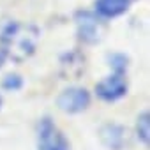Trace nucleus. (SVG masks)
<instances>
[{
    "label": "nucleus",
    "mask_w": 150,
    "mask_h": 150,
    "mask_svg": "<svg viewBox=\"0 0 150 150\" xmlns=\"http://www.w3.org/2000/svg\"><path fill=\"white\" fill-rule=\"evenodd\" d=\"M4 58H6V57L2 55V51H0V69H2V65H4Z\"/></svg>",
    "instance_id": "12"
},
{
    "label": "nucleus",
    "mask_w": 150,
    "mask_h": 150,
    "mask_svg": "<svg viewBox=\"0 0 150 150\" xmlns=\"http://www.w3.org/2000/svg\"><path fill=\"white\" fill-rule=\"evenodd\" d=\"M136 136L138 139L148 146L150 143V113L148 111H143L138 115V120H136Z\"/></svg>",
    "instance_id": "9"
},
{
    "label": "nucleus",
    "mask_w": 150,
    "mask_h": 150,
    "mask_svg": "<svg viewBox=\"0 0 150 150\" xmlns=\"http://www.w3.org/2000/svg\"><path fill=\"white\" fill-rule=\"evenodd\" d=\"M57 106L69 115L81 113L90 106V92L83 87H69L57 97Z\"/></svg>",
    "instance_id": "4"
},
{
    "label": "nucleus",
    "mask_w": 150,
    "mask_h": 150,
    "mask_svg": "<svg viewBox=\"0 0 150 150\" xmlns=\"http://www.w3.org/2000/svg\"><path fill=\"white\" fill-rule=\"evenodd\" d=\"M41 30L32 23L11 21L0 34V51L2 55L16 64L28 60L39 44Z\"/></svg>",
    "instance_id": "1"
},
{
    "label": "nucleus",
    "mask_w": 150,
    "mask_h": 150,
    "mask_svg": "<svg viewBox=\"0 0 150 150\" xmlns=\"http://www.w3.org/2000/svg\"><path fill=\"white\" fill-rule=\"evenodd\" d=\"M127 80H125V74H110L104 80H101L96 85V94L101 101L104 103H115L118 99H122L127 94Z\"/></svg>",
    "instance_id": "5"
},
{
    "label": "nucleus",
    "mask_w": 150,
    "mask_h": 150,
    "mask_svg": "<svg viewBox=\"0 0 150 150\" xmlns=\"http://www.w3.org/2000/svg\"><path fill=\"white\" fill-rule=\"evenodd\" d=\"M0 108H2V96H0Z\"/></svg>",
    "instance_id": "13"
},
{
    "label": "nucleus",
    "mask_w": 150,
    "mask_h": 150,
    "mask_svg": "<svg viewBox=\"0 0 150 150\" xmlns=\"http://www.w3.org/2000/svg\"><path fill=\"white\" fill-rule=\"evenodd\" d=\"M76 35L87 46H96L104 39L106 25L97 13L92 11H76L74 13Z\"/></svg>",
    "instance_id": "2"
},
{
    "label": "nucleus",
    "mask_w": 150,
    "mask_h": 150,
    "mask_svg": "<svg viewBox=\"0 0 150 150\" xmlns=\"http://www.w3.org/2000/svg\"><path fill=\"white\" fill-rule=\"evenodd\" d=\"M96 13L104 20L117 18L124 13H127L131 0H96Z\"/></svg>",
    "instance_id": "8"
},
{
    "label": "nucleus",
    "mask_w": 150,
    "mask_h": 150,
    "mask_svg": "<svg viewBox=\"0 0 150 150\" xmlns=\"http://www.w3.org/2000/svg\"><path fill=\"white\" fill-rule=\"evenodd\" d=\"M85 55L80 51H69L60 57V74L64 80H78L85 71Z\"/></svg>",
    "instance_id": "7"
},
{
    "label": "nucleus",
    "mask_w": 150,
    "mask_h": 150,
    "mask_svg": "<svg viewBox=\"0 0 150 150\" xmlns=\"http://www.w3.org/2000/svg\"><path fill=\"white\" fill-rule=\"evenodd\" d=\"M37 150H71L69 139L50 117L37 124Z\"/></svg>",
    "instance_id": "3"
},
{
    "label": "nucleus",
    "mask_w": 150,
    "mask_h": 150,
    "mask_svg": "<svg viewBox=\"0 0 150 150\" xmlns=\"http://www.w3.org/2000/svg\"><path fill=\"white\" fill-rule=\"evenodd\" d=\"M99 139L108 150H122L127 143V129L117 122H106L99 127Z\"/></svg>",
    "instance_id": "6"
},
{
    "label": "nucleus",
    "mask_w": 150,
    "mask_h": 150,
    "mask_svg": "<svg viewBox=\"0 0 150 150\" xmlns=\"http://www.w3.org/2000/svg\"><path fill=\"white\" fill-rule=\"evenodd\" d=\"M108 64L113 72L117 74H125L129 67V57L124 53H110L108 55Z\"/></svg>",
    "instance_id": "10"
},
{
    "label": "nucleus",
    "mask_w": 150,
    "mask_h": 150,
    "mask_svg": "<svg viewBox=\"0 0 150 150\" xmlns=\"http://www.w3.org/2000/svg\"><path fill=\"white\" fill-rule=\"evenodd\" d=\"M21 87H23V78L20 76V74H16V72L7 74V76L4 78V81H2V88L9 90V92H16Z\"/></svg>",
    "instance_id": "11"
}]
</instances>
